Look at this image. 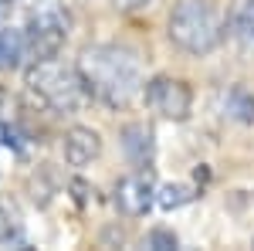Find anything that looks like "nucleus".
Wrapping results in <instances>:
<instances>
[{
	"label": "nucleus",
	"instance_id": "1",
	"mask_svg": "<svg viewBox=\"0 0 254 251\" xmlns=\"http://www.w3.org/2000/svg\"><path fill=\"white\" fill-rule=\"evenodd\" d=\"M78 75L88 88V95L98 98L109 109H126L142 88L136 51L122 44H92L78 55Z\"/></svg>",
	"mask_w": 254,
	"mask_h": 251
},
{
	"label": "nucleus",
	"instance_id": "2",
	"mask_svg": "<svg viewBox=\"0 0 254 251\" xmlns=\"http://www.w3.org/2000/svg\"><path fill=\"white\" fill-rule=\"evenodd\" d=\"M24 85L31 88V95L38 98L41 105H48L51 112H78L88 102V88L81 82L78 68L61 65L55 55L51 58H34L24 72Z\"/></svg>",
	"mask_w": 254,
	"mask_h": 251
},
{
	"label": "nucleus",
	"instance_id": "3",
	"mask_svg": "<svg viewBox=\"0 0 254 251\" xmlns=\"http://www.w3.org/2000/svg\"><path fill=\"white\" fill-rule=\"evenodd\" d=\"M224 38V20L207 0H180L170 14V41L187 55H210Z\"/></svg>",
	"mask_w": 254,
	"mask_h": 251
},
{
	"label": "nucleus",
	"instance_id": "4",
	"mask_svg": "<svg viewBox=\"0 0 254 251\" xmlns=\"http://www.w3.org/2000/svg\"><path fill=\"white\" fill-rule=\"evenodd\" d=\"M24 41H27V55H34V58L58 55L61 44L68 41V14L51 7V3L34 10L27 17V27H24Z\"/></svg>",
	"mask_w": 254,
	"mask_h": 251
},
{
	"label": "nucleus",
	"instance_id": "5",
	"mask_svg": "<svg viewBox=\"0 0 254 251\" xmlns=\"http://www.w3.org/2000/svg\"><path fill=\"white\" fill-rule=\"evenodd\" d=\"M142 95H146V105L163 119H173V122H183L193 109V92L187 82L170 75H156L142 85Z\"/></svg>",
	"mask_w": 254,
	"mask_h": 251
},
{
	"label": "nucleus",
	"instance_id": "6",
	"mask_svg": "<svg viewBox=\"0 0 254 251\" xmlns=\"http://www.w3.org/2000/svg\"><path fill=\"white\" fill-rule=\"evenodd\" d=\"M112 200H116V207L122 214H129V217H142V214L156 204V180H153V173H129V176H122V180L116 183V190H112Z\"/></svg>",
	"mask_w": 254,
	"mask_h": 251
},
{
	"label": "nucleus",
	"instance_id": "7",
	"mask_svg": "<svg viewBox=\"0 0 254 251\" xmlns=\"http://www.w3.org/2000/svg\"><path fill=\"white\" fill-rule=\"evenodd\" d=\"M61 150H64V160L71 167H88L102 153V136L95 129H88V126H75V129L64 133V146Z\"/></svg>",
	"mask_w": 254,
	"mask_h": 251
},
{
	"label": "nucleus",
	"instance_id": "8",
	"mask_svg": "<svg viewBox=\"0 0 254 251\" xmlns=\"http://www.w3.org/2000/svg\"><path fill=\"white\" fill-rule=\"evenodd\" d=\"M119 143H122L126 156H129L132 163H139V167H146V163L153 160V153H156V136H153L149 126H142V122L126 126L122 136H119Z\"/></svg>",
	"mask_w": 254,
	"mask_h": 251
},
{
	"label": "nucleus",
	"instance_id": "9",
	"mask_svg": "<svg viewBox=\"0 0 254 251\" xmlns=\"http://www.w3.org/2000/svg\"><path fill=\"white\" fill-rule=\"evenodd\" d=\"M224 116L241 122V126H251L254 122V92L244 85H234L224 92Z\"/></svg>",
	"mask_w": 254,
	"mask_h": 251
},
{
	"label": "nucleus",
	"instance_id": "10",
	"mask_svg": "<svg viewBox=\"0 0 254 251\" xmlns=\"http://www.w3.org/2000/svg\"><path fill=\"white\" fill-rule=\"evenodd\" d=\"M24 55H27L24 31H0V68H17Z\"/></svg>",
	"mask_w": 254,
	"mask_h": 251
},
{
	"label": "nucleus",
	"instance_id": "11",
	"mask_svg": "<svg viewBox=\"0 0 254 251\" xmlns=\"http://www.w3.org/2000/svg\"><path fill=\"white\" fill-rule=\"evenodd\" d=\"M193 197H196L193 187H187V183H163V187H156V204L163 211H176V207L190 204Z\"/></svg>",
	"mask_w": 254,
	"mask_h": 251
},
{
	"label": "nucleus",
	"instance_id": "12",
	"mask_svg": "<svg viewBox=\"0 0 254 251\" xmlns=\"http://www.w3.org/2000/svg\"><path fill=\"white\" fill-rule=\"evenodd\" d=\"M234 31H237V38L254 44V0H244L241 3V10L234 14Z\"/></svg>",
	"mask_w": 254,
	"mask_h": 251
},
{
	"label": "nucleus",
	"instance_id": "13",
	"mask_svg": "<svg viewBox=\"0 0 254 251\" xmlns=\"http://www.w3.org/2000/svg\"><path fill=\"white\" fill-rule=\"evenodd\" d=\"M146 248L170 251V248H176V234H170V231H149V234H146Z\"/></svg>",
	"mask_w": 254,
	"mask_h": 251
},
{
	"label": "nucleus",
	"instance_id": "14",
	"mask_svg": "<svg viewBox=\"0 0 254 251\" xmlns=\"http://www.w3.org/2000/svg\"><path fill=\"white\" fill-rule=\"evenodd\" d=\"M17 234V224L10 221V214H7V207H0V241H10Z\"/></svg>",
	"mask_w": 254,
	"mask_h": 251
},
{
	"label": "nucleus",
	"instance_id": "15",
	"mask_svg": "<svg viewBox=\"0 0 254 251\" xmlns=\"http://www.w3.org/2000/svg\"><path fill=\"white\" fill-rule=\"evenodd\" d=\"M119 10H126V14H136V10H146V7H153L156 0H112Z\"/></svg>",
	"mask_w": 254,
	"mask_h": 251
},
{
	"label": "nucleus",
	"instance_id": "16",
	"mask_svg": "<svg viewBox=\"0 0 254 251\" xmlns=\"http://www.w3.org/2000/svg\"><path fill=\"white\" fill-rule=\"evenodd\" d=\"M14 95L7 92V88H0V119H14Z\"/></svg>",
	"mask_w": 254,
	"mask_h": 251
},
{
	"label": "nucleus",
	"instance_id": "17",
	"mask_svg": "<svg viewBox=\"0 0 254 251\" xmlns=\"http://www.w3.org/2000/svg\"><path fill=\"white\" fill-rule=\"evenodd\" d=\"M0 3H10V0H0Z\"/></svg>",
	"mask_w": 254,
	"mask_h": 251
}]
</instances>
